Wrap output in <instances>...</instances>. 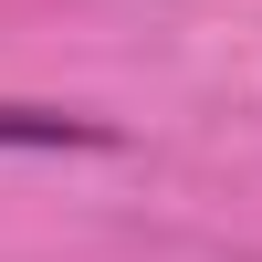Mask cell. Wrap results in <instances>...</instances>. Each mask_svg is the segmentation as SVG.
<instances>
[{
  "mask_svg": "<svg viewBox=\"0 0 262 262\" xmlns=\"http://www.w3.org/2000/svg\"><path fill=\"white\" fill-rule=\"evenodd\" d=\"M0 147L63 158V147H116V126L105 116H63V105H0Z\"/></svg>",
  "mask_w": 262,
  "mask_h": 262,
  "instance_id": "1",
  "label": "cell"
}]
</instances>
